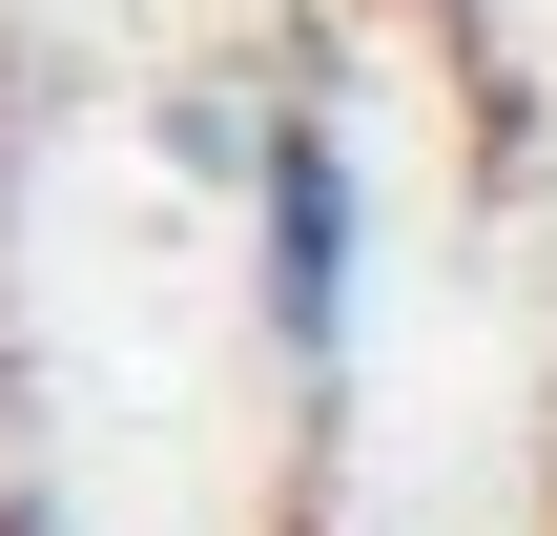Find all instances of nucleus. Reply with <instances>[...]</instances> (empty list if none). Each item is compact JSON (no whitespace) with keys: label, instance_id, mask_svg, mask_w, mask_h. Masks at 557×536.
<instances>
[{"label":"nucleus","instance_id":"f257e3e1","mask_svg":"<svg viewBox=\"0 0 557 536\" xmlns=\"http://www.w3.org/2000/svg\"><path fill=\"white\" fill-rule=\"evenodd\" d=\"M269 331H289V372L351 351V145L331 124H269Z\"/></svg>","mask_w":557,"mask_h":536}]
</instances>
